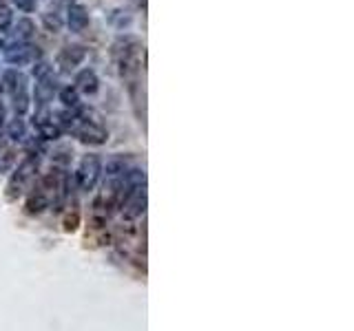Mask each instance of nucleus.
I'll return each instance as SVG.
<instances>
[{"label": "nucleus", "mask_w": 354, "mask_h": 331, "mask_svg": "<svg viewBox=\"0 0 354 331\" xmlns=\"http://www.w3.org/2000/svg\"><path fill=\"white\" fill-rule=\"evenodd\" d=\"M47 208H49V195H47L45 188H40L29 197L27 212H29V215H40V212H45Z\"/></svg>", "instance_id": "4468645a"}, {"label": "nucleus", "mask_w": 354, "mask_h": 331, "mask_svg": "<svg viewBox=\"0 0 354 331\" xmlns=\"http://www.w3.org/2000/svg\"><path fill=\"white\" fill-rule=\"evenodd\" d=\"M100 89V78L93 69H82L76 76V91L85 95H96Z\"/></svg>", "instance_id": "f8f14e48"}, {"label": "nucleus", "mask_w": 354, "mask_h": 331, "mask_svg": "<svg viewBox=\"0 0 354 331\" xmlns=\"http://www.w3.org/2000/svg\"><path fill=\"white\" fill-rule=\"evenodd\" d=\"M16 164V153L14 148H3L0 151V173H9Z\"/></svg>", "instance_id": "6ab92c4d"}, {"label": "nucleus", "mask_w": 354, "mask_h": 331, "mask_svg": "<svg viewBox=\"0 0 354 331\" xmlns=\"http://www.w3.org/2000/svg\"><path fill=\"white\" fill-rule=\"evenodd\" d=\"M38 173V157L34 153H29L23 162L18 164V168L14 170L12 179H9L7 184V199H18L20 195H23V190L27 188V184L31 179H34V175Z\"/></svg>", "instance_id": "f257e3e1"}, {"label": "nucleus", "mask_w": 354, "mask_h": 331, "mask_svg": "<svg viewBox=\"0 0 354 331\" xmlns=\"http://www.w3.org/2000/svg\"><path fill=\"white\" fill-rule=\"evenodd\" d=\"M60 102L65 104V109L69 111H76L78 106H80V93L76 91V87H65V89H60Z\"/></svg>", "instance_id": "dca6fc26"}, {"label": "nucleus", "mask_w": 354, "mask_h": 331, "mask_svg": "<svg viewBox=\"0 0 354 331\" xmlns=\"http://www.w3.org/2000/svg\"><path fill=\"white\" fill-rule=\"evenodd\" d=\"M51 64L49 62H45V60H40V62H36V67H34V78L36 80H43V78H47V76H51Z\"/></svg>", "instance_id": "412c9836"}, {"label": "nucleus", "mask_w": 354, "mask_h": 331, "mask_svg": "<svg viewBox=\"0 0 354 331\" xmlns=\"http://www.w3.org/2000/svg\"><path fill=\"white\" fill-rule=\"evenodd\" d=\"M5 91V87H3V82H0V93H3Z\"/></svg>", "instance_id": "393cba45"}, {"label": "nucleus", "mask_w": 354, "mask_h": 331, "mask_svg": "<svg viewBox=\"0 0 354 331\" xmlns=\"http://www.w3.org/2000/svg\"><path fill=\"white\" fill-rule=\"evenodd\" d=\"M5 60L20 69L36 60V49L31 47V42H12V45H5Z\"/></svg>", "instance_id": "20e7f679"}, {"label": "nucleus", "mask_w": 354, "mask_h": 331, "mask_svg": "<svg viewBox=\"0 0 354 331\" xmlns=\"http://www.w3.org/2000/svg\"><path fill=\"white\" fill-rule=\"evenodd\" d=\"M36 34V25L31 18H18V23L14 25V31H12V38L14 42H31Z\"/></svg>", "instance_id": "ddd939ff"}, {"label": "nucleus", "mask_w": 354, "mask_h": 331, "mask_svg": "<svg viewBox=\"0 0 354 331\" xmlns=\"http://www.w3.org/2000/svg\"><path fill=\"white\" fill-rule=\"evenodd\" d=\"M43 23H45V27H47L49 31H54V34H58V31L62 29V16L56 12V9H54V12L49 9L47 14H43Z\"/></svg>", "instance_id": "a211bd4d"}, {"label": "nucleus", "mask_w": 354, "mask_h": 331, "mask_svg": "<svg viewBox=\"0 0 354 331\" xmlns=\"http://www.w3.org/2000/svg\"><path fill=\"white\" fill-rule=\"evenodd\" d=\"M129 168H131L129 157H124V155H113V157H109V159H107V164L102 166V173L107 175L109 184H113V181L122 179V175L127 173Z\"/></svg>", "instance_id": "1a4fd4ad"}, {"label": "nucleus", "mask_w": 354, "mask_h": 331, "mask_svg": "<svg viewBox=\"0 0 354 331\" xmlns=\"http://www.w3.org/2000/svg\"><path fill=\"white\" fill-rule=\"evenodd\" d=\"M65 223H67V226H65L67 230H76V228H78V215L67 217V221H65Z\"/></svg>", "instance_id": "5701e85b"}, {"label": "nucleus", "mask_w": 354, "mask_h": 331, "mask_svg": "<svg viewBox=\"0 0 354 331\" xmlns=\"http://www.w3.org/2000/svg\"><path fill=\"white\" fill-rule=\"evenodd\" d=\"M67 3H74V0H67Z\"/></svg>", "instance_id": "a878e982"}, {"label": "nucleus", "mask_w": 354, "mask_h": 331, "mask_svg": "<svg viewBox=\"0 0 354 331\" xmlns=\"http://www.w3.org/2000/svg\"><path fill=\"white\" fill-rule=\"evenodd\" d=\"M102 177V159L98 155H85L80 159V164L76 168V186L82 192H91L98 186V181Z\"/></svg>", "instance_id": "f03ea898"}, {"label": "nucleus", "mask_w": 354, "mask_h": 331, "mask_svg": "<svg viewBox=\"0 0 354 331\" xmlns=\"http://www.w3.org/2000/svg\"><path fill=\"white\" fill-rule=\"evenodd\" d=\"M71 153L69 148H58V151L54 153V157H51V164H54V168H60V170H67L69 162H71Z\"/></svg>", "instance_id": "f3484780"}, {"label": "nucleus", "mask_w": 354, "mask_h": 331, "mask_svg": "<svg viewBox=\"0 0 354 331\" xmlns=\"http://www.w3.org/2000/svg\"><path fill=\"white\" fill-rule=\"evenodd\" d=\"M78 126H76V131L74 135L78 137L80 142H85V144H91V146H100L109 140V133H107V128H104L98 120H89V117L85 115V109H80L78 106Z\"/></svg>", "instance_id": "7ed1b4c3"}, {"label": "nucleus", "mask_w": 354, "mask_h": 331, "mask_svg": "<svg viewBox=\"0 0 354 331\" xmlns=\"http://www.w3.org/2000/svg\"><path fill=\"white\" fill-rule=\"evenodd\" d=\"M56 91H58V80H56L54 73L43 78V80H36V89H34L36 109H49V102L54 100Z\"/></svg>", "instance_id": "423d86ee"}, {"label": "nucleus", "mask_w": 354, "mask_h": 331, "mask_svg": "<svg viewBox=\"0 0 354 331\" xmlns=\"http://www.w3.org/2000/svg\"><path fill=\"white\" fill-rule=\"evenodd\" d=\"M14 23V14H12V9H9L7 5H0V31H5L9 29Z\"/></svg>", "instance_id": "aec40b11"}, {"label": "nucleus", "mask_w": 354, "mask_h": 331, "mask_svg": "<svg viewBox=\"0 0 354 331\" xmlns=\"http://www.w3.org/2000/svg\"><path fill=\"white\" fill-rule=\"evenodd\" d=\"M87 58V49L82 47V45H69L65 47L60 53H58V67L69 73V71H74L76 67H80L82 62H85Z\"/></svg>", "instance_id": "6e6552de"}, {"label": "nucleus", "mask_w": 354, "mask_h": 331, "mask_svg": "<svg viewBox=\"0 0 354 331\" xmlns=\"http://www.w3.org/2000/svg\"><path fill=\"white\" fill-rule=\"evenodd\" d=\"M34 128L38 131V135L47 142H56L60 140L62 131L58 128V124L54 122V115L49 113V109H36L34 113Z\"/></svg>", "instance_id": "39448f33"}, {"label": "nucleus", "mask_w": 354, "mask_h": 331, "mask_svg": "<svg viewBox=\"0 0 354 331\" xmlns=\"http://www.w3.org/2000/svg\"><path fill=\"white\" fill-rule=\"evenodd\" d=\"M3 124H5V106L0 104V128H3Z\"/></svg>", "instance_id": "b1692460"}, {"label": "nucleus", "mask_w": 354, "mask_h": 331, "mask_svg": "<svg viewBox=\"0 0 354 331\" xmlns=\"http://www.w3.org/2000/svg\"><path fill=\"white\" fill-rule=\"evenodd\" d=\"M14 5L20 9V12H34L38 7V0H14Z\"/></svg>", "instance_id": "4be33fe9"}, {"label": "nucleus", "mask_w": 354, "mask_h": 331, "mask_svg": "<svg viewBox=\"0 0 354 331\" xmlns=\"http://www.w3.org/2000/svg\"><path fill=\"white\" fill-rule=\"evenodd\" d=\"M67 27L74 34H82L89 27V12L82 5H69L67 9Z\"/></svg>", "instance_id": "9b49d317"}, {"label": "nucleus", "mask_w": 354, "mask_h": 331, "mask_svg": "<svg viewBox=\"0 0 354 331\" xmlns=\"http://www.w3.org/2000/svg\"><path fill=\"white\" fill-rule=\"evenodd\" d=\"M7 137L12 142H23L25 140V137H27V124H25L23 117H16V120L9 122V126H7Z\"/></svg>", "instance_id": "2eb2a0df"}, {"label": "nucleus", "mask_w": 354, "mask_h": 331, "mask_svg": "<svg viewBox=\"0 0 354 331\" xmlns=\"http://www.w3.org/2000/svg\"><path fill=\"white\" fill-rule=\"evenodd\" d=\"M3 87H5V91H9V95H20V93H29L27 91V76L25 73H20L18 69H9V71H5V76H3Z\"/></svg>", "instance_id": "9d476101"}, {"label": "nucleus", "mask_w": 354, "mask_h": 331, "mask_svg": "<svg viewBox=\"0 0 354 331\" xmlns=\"http://www.w3.org/2000/svg\"><path fill=\"white\" fill-rule=\"evenodd\" d=\"M120 210H122V217L127 221H135V219L144 217V212H147V190H140V192H135V195L127 197L122 201Z\"/></svg>", "instance_id": "0eeeda50"}]
</instances>
